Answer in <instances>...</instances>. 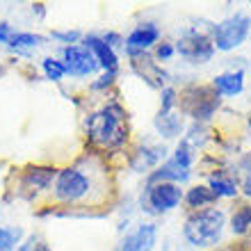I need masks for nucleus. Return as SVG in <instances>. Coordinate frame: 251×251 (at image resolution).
I'll list each match as a JSON object with an SVG mask.
<instances>
[{
	"label": "nucleus",
	"instance_id": "obj_1",
	"mask_svg": "<svg viewBox=\"0 0 251 251\" xmlns=\"http://www.w3.org/2000/svg\"><path fill=\"white\" fill-rule=\"evenodd\" d=\"M85 135L99 149H121L128 142V114L119 100H107L87 114Z\"/></svg>",
	"mask_w": 251,
	"mask_h": 251
},
{
	"label": "nucleus",
	"instance_id": "obj_21",
	"mask_svg": "<svg viewBox=\"0 0 251 251\" xmlns=\"http://www.w3.org/2000/svg\"><path fill=\"white\" fill-rule=\"evenodd\" d=\"M23 231L16 226H0V251H12L19 247Z\"/></svg>",
	"mask_w": 251,
	"mask_h": 251
},
{
	"label": "nucleus",
	"instance_id": "obj_4",
	"mask_svg": "<svg viewBox=\"0 0 251 251\" xmlns=\"http://www.w3.org/2000/svg\"><path fill=\"white\" fill-rule=\"evenodd\" d=\"M178 105L180 112L194 119V124H205L215 117V112L222 105L219 94L212 87H203V85H190L187 89L178 94Z\"/></svg>",
	"mask_w": 251,
	"mask_h": 251
},
{
	"label": "nucleus",
	"instance_id": "obj_32",
	"mask_svg": "<svg viewBox=\"0 0 251 251\" xmlns=\"http://www.w3.org/2000/svg\"><path fill=\"white\" fill-rule=\"evenodd\" d=\"M34 242H37V240H34V238H30V240H27V242H23V245H19V251H34Z\"/></svg>",
	"mask_w": 251,
	"mask_h": 251
},
{
	"label": "nucleus",
	"instance_id": "obj_30",
	"mask_svg": "<svg viewBox=\"0 0 251 251\" xmlns=\"http://www.w3.org/2000/svg\"><path fill=\"white\" fill-rule=\"evenodd\" d=\"M103 37V41H105L107 46L112 48V50H119V48H126V39L121 37L119 32H105V34H100Z\"/></svg>",
	"mask_w": 251,
	"mask_h": 251
},
{
	"label": "nucleus",
	"instance_id": "obj_16",
	"mask_svg": "<svg viewBox=\"0 0 251 251\" xmlns=\"http://www.w3.org/2000/svg\"><path fill=\"white\" fill-rule=\"evenodd\" d=\"M57 178V169L55 167H30L23 174V185L32 192H44L55 183Z\"/></svg>",
	"mask_w": 251,
	"mask_h": 251
},
{
	"label": "nucleus",
	"instance_id": "obj_10",
	"mask_svg": "<svg viewBox=\"0 0 251 251\" xmlns=\"http://www.w3.org/2000/svg\"><path fill=\"white\" fill-rule=\"evenodd\" d=\"M82 46H87L92 50L103 71H107V73L119 71V55H117V50H112V48L107 46L100 34H85L82 37Z\"/></svg>",
	"mask_w": 251,
	"mask_h": 251
},
{
	"label": "nucleus",
	"instance_id": "obj_28",
	"mask_svg": "<svg viewBox=\"0 0 251 251\" xmlns=\"http://www.w3.org/2000/svg\"><path fill=\"white\" fill-rule=\"evenodd\" d=\"M114 80H117V73L103 71L99 78L92 82V92H105V89H110V87L114 85Z\"/></svg>",
	"mask_w": 251,
	"mask_h": 251
},
{
	"label": "nucleus",
	"instance_id": "obj_24",
	"mask_svg": "<svg viewBox=\"0 0 251 251\" xmlns=\"http://www.w3.org/2000/svg\"><path fill=\"white\" fill-rule=\"evenodd\" d=\"M178 105V92L174 87L165 85L160 89V112H174Z\"/></svg>",
	"mask_w": 251,
	"mask_h": 251
},
{
	"label": "nucleus",
	"instance_id": "obj_33",
	"mask_svg": "<svg viewBox=\"0 0 251 251\" xmlns=\"http://www.w3.org/2000/svg\"><path fill=\"white\" fill-rule=\"evenodd\" d=\"M34 251H50L46 242H34Z\"/></svg>",
	"mask_w": 251,
	"mask_h": 251
},
{
	"label": "nucleus",
	"instance_id": "obj_15",
	"mask_svg": "<svg viewBox=\"0 0 251 251\" xmlns=\"http://www.w3.org/2000/svg\"><path fill=\"white\" fill-rule=\"evenodd\" d=\"M153 128L162 139H176L183 135V114H178L176 110L174 112H158L155 119H153Z\"/></svg>",
	"mask_w": 251,
	"mask_h": 251
},
{
	"label": "nucleus",
	"instance_id": "obj_23",
	"mask_svg": "<svg viewBox=\"0 0 251 251\" xmlns=\"http://www.w3.org/2000/svg\"><path fill=\"white\" fill-rule=\"evenodd\" d=\"M41 69H44V75L53 82H60L62 78L66 75V69H64V62L62 60H55V57H44L41 62Z\"/></svg>",
	"mask_w": 251,
	"mask_h": 251
},
{
	"label": "nucleus",
	"instance_id": "obj_11",
	"mask_svg": "<svg viewBox=\"0 0 251 251\" xmlns=\"http://www.w3.org/2000/svg\"><path fill=\"white\" fill-rule=\"evenodd\" d=\"M158 242V226L139 224L132 233H128L121 242L119 251H153Z\"/></svg>",
	"mask_w": 251,
	"mask_h": 251
},
{
	"label": "nucleus",
	"instance_id": "obj_7",
	"mask_svg": "<svg viewBox=\"0 0 251 251\" xmlns=\"http://www.w3.org/2000/svg\"><path fill=\"white\" fill-rule=\"evenodd\" d=\"M176 46V55H180L190 64H208L215 55V46H212L210 32H203L199 27H185L180 30Z\"/></svg>",
	"mask_w": 251,
	"mask_h": 251
},
{
	"label": "nucleus",
	"instance_id": "obj_18",
	"mask_svg": "<svg viewBox=\"0 0 251 251\" xmlns=\"http://www.w3.org/2000/svg\"><path fill=\"white\" fill-rule=\"evenodd\" d=\"M46 44V37L41 34H34V32H14L7 48L16 55H30L34 48H39Z\"/></svg>",
	"mask_w": 251,
	"mask_h": 251
},
{
	"label": "nucleus",
	"instance_id": "obj_19",
	"mask_svg": "<svg viewBox=\"0 0 251 251\" xmlns=\"http://www.w3.org/2000/svg\"><path fill=\"white\" fill-rule=\"evenodd\" d=\"M183 201L187 203L190 210H203V208L215 205L219 199L212 194V190L208 185H192L190 190L185 192V199H183Z\"/></svg>",
	"mask_w": 251,
	"mask_h": 251
},
{
	"label": "nucleus",
	"instance_id": "obj_13",
	"mask_svg": "<svg viewBox=\"0 0 251 251\" xmlns=\"http://www.w3.org/2000/svg\"><path fill=\"white\" fill-rule=\"evenodd\" d=\"M167 155L165 144H139L130 155V167L132 172H146L151 167H158V162Z\"/></svg>",
	"mask_w": 251,
	"mask_h": 251
},
{
	"label": "nucleus",
	"instance_id": "obj_6",
	"mask_svg": "<svg viewBox=\"0 0 251 251\" xmlns=\"http://www.w3.org/2000/svg\"><path fill=\"white\" fill-rule=\"evenodd\" d=\"M185 199V192L180 190V185H174V183H153V185H146L142 192V201H139V208L149 215H167L172 212L174 208H178Z\"/></svg>",
	"mask_w": 251,
	"mask_h": 251
},
{
	"label": "nucleus",
	"instance_id": "obj_36",
	"mask_svg": "<svg viewBox=\"0 0 251 251\" xmlns=\"http://www.w3.org/2000/svg\"><path fill=\"white\" fill-rule=\"evenodd\" d=\"M247 251H251V249H247Z\"/></svg>",
	"mask_w": 251,
	"mask_h": 251
},
{
	"label": "nucleus",
	"instance_id": "obj_5",
	"mask_svg": "<svg viewBox=\"0 0 251 251\" xmlns=\"http://www.w3.org/2000/svg\"><path fill=\"white\" fill-rule=\"evenodd\" d=\"M251 32V16L245 12H235L228 19L219 21L217 25H210V39L215 50L231 53L247 41Z\"/></svg>",
	"mask_w": 251,
	"mask_h": 251
},
{
	"label": "nucleus",
	"instance_id": "obj_20",
	"mask_svg": "<svg viewBox=\"0 0 251 251\" xmlns=\"http://www.w3.org/2000/svg\"><path fill=\"white\" fill-rule=\"evenodd\" d=\"M228 226H231L233 235H238V238L247 235V233L251 231V203H242V205H238V208H233L231 224Z\"/></svg>",
	"mask_w": 251,
	"mask_h": 251
},
{
	"label": "nucleus",
	"instance_id": "obj_35",
	"mask_svg": "<svg viewBox=\"0 0 251 251\" xmlns=\"http://www.w3.org/2000/svg\"><path fill=\"white\" fill-rule=\"evenodd\" d=\"M0 75H2V69H0Z\"/></svg>",
	"mask_w": 251,
	"mask_h": 251
},
{
	"label": "nucleus",
	"instance_id": "obj_25",
	"mask_svg": "<svg viewBox=\"0 0 251 251\" xmlns=\"http://www.w3.org/2000/svg\"><path fill=\"white\" fill-rule=\"evenodd\" d=\"M183 139H187V144H190L192 149L203 146L205 139H208V135H205V126L203 124H192L190 128H187V135Z\"/></svg>",
	"mask_w": 251,
	"mask_h": 251
},
{
	"label": "nucleus",
	"instance_id": "obj_8",
	"mask_svg": "<svg viewBox=\"0 0 251 251\" xmlns=\"http://www.w3.org/2000/svg\"><path fill=\"white\" fill-rule=\"evenodd\" d=\"M62 62H64L66 75H71V78H87L100 69L94 53L82 44L62 48Z\"/></svg>",
	"mask_w": 251,
	"mask_h": 251
},
{
	"label": "nucleus",
	"instance_id": "obj_26",
	"mask_svg": "<svg viewBox=\"0 0 251 251\" xmlns=\"http://www.w3.org/2000/svg\"><path fill=\"white\" fill-rule=\"evenodd\" d=\"M240 169H242V194L251 197V153L240 160Z\"/></svg>",
	"mask_w": 251,
	"mask_h": 251
},
{
	"label": "nucleus",
	"instance_id": "obj_9",
	"mask_svg": "<svg viewBox=\"0 0 251 251\" xmlns=\"http://www.w3.org/2000/svg\"><path fill=\"white\" fill-rule=\"evenodd\" d=\"M160 27L155 23H139L130 30V34L126 37V53H149L151 48L160 44Z\"/></svg>",
	"mask_w": 251,
	"mask_h": 251
},
{
	"label": "nucleus",
	"instance_id": "obj_3",
	"mask_svg": "<svg viewBox=\"0 0 251 251\" xmlns=\"http://www.w3.org/2000/svg\"><path fill=\"white\" fill-rule=\"evenodd\" d=\"M94 192V174L82 167H64L53 183V199L57 203H82Z\"/></svg>",
	"mask_w": 251,
	"mask_h": 251
},
{
	"label": "nucleus",
	"instance_id": "obj_27",
	"mask_svg": "<svg viewBox=\"0 0 251 251\" xmlns=\"http://www.w3.org/2000/svg\"><path fill=\"white\" fill-rule=\"evenodd\" d=\"M50 37L57 39V41H62V44H66V46H75V44L82 39V34H80L78 30H53Z\"/></svg>",
	"mask_w": 251,
	"mask_h": 251
},
{
	"label": "nucleus",
	"instance_id": "obj_17",
	"mask_svg": "<svg viewBox=\"0 0 251 251\" xmlns=\"http://www.w3.org/2000/svg\"><path fill=\"white\" fill-rule=\"evenodd\" d=\"M208 187H210L212 194L217 199H233V197H238V192H240L238 180L226 172L210 174V176H208Z\"/></svg>",
	"mask_w": 251,
	"mask_h": 251
},
{
	"label": "nucleus",
	"instance_id": "obj_31",
	"mask_svg": "<svg viewBox=\"0 0 251 251\" xmlns=\"http://www.w3.org/2000/svg\"><path fill=\"white\" fill-rule=\"evenodd\" d=\"M14 32H16V30H14L9 23H0V44H5V46H7Z\"/></svg>",
	"mask_w": 251,
	"mask_h": 251
},
{
	"label": "nucleus",
	"instance_id": "obj_2",
	"mask_svg": "<svg viewBox=\"0 0 251 251\" xmlns=\"http://www.w3.org/2000/svg\"><path fill=\"white\" fill-rule=\"evenodd\" d=\"M226 228V215L222 208H203L192 210L183 224V238L190 247L212 249L222 242Z\"/></svg>",
	"mask_w": 251,
	"mask_h": 251
},
{
	"label": "nucleus",
	"instance_id": "obj_14",
	"mask_svg": "<svg viewBox=\"0 0 251 251\" xmlns=\"http://www.w3.org/2000/svg\"><path fill=\"white\" fill-rule=\"evenodd\" d=\"M212 89L219 96H238L245 89V71L242 69H231L212 78Z\"/></svg>",
	"mask_w": 251,
	"mask_h": 251
},
{
	"label": "nucleus",
	"instance_id": "obj_12",
	"mask_svg": "<svg viewBox=\"0 0 251 251\" xmlns=\"http://www.w3.org/2000/svg\"><path fill=\"white\" fill-rule=\"evenodd\" d=\"M192 178V169H183L180 165H176L172 158L158 165L149 176H146V185L153 183H174V185H183Z\"/></svg>",
	"mask_w": 251,
	"mask_h": 251
},
{
	"label": "nucleus",
	"instance_id": "obj_34",
	"mask_svg": "<svg viewBox=\"0 0 251 251\" xmlns=\"http://www.w3.org/2000/svg\"><path fill=\"white\" fill-rule=\"evenodd\" d=\"M249 128H251V117H249Z\"/></svg>",
	"mask_w": 251,
	"mask_h": 251
},
{
	"label": "nucleus",
	"instance_id": "obj_29",
	"mask_svg": "<svg viewBox=\"0 0 251 251\" xmlns=\"http://www.w3.org/2000/svg\"><path fill=\"white\" fill-rule=\"evenodd\" d=\"M176 55V46H174L172 41H162L155 46V60L158 62H169Z\"/></svg>",
	"mask_w": 251,
	"mask_h": 251
},
{
	"label": "nucleus",
	"instance_id": "obj_22",
	"mask_svg": "<svg viewBox=\"0 0 251 251\" xmlns=\"http://www.w3.org/2000/svg\"><path fill=\"white\" fill-rule=\"evenodd\" d=\"M172 160L176 165H180L183 169H192V162H194V149L187 144V139H180L176 149H174Z\"/></svg>",
	"mask_w": 251,
	"mask_h": 251
}]
</instances>
